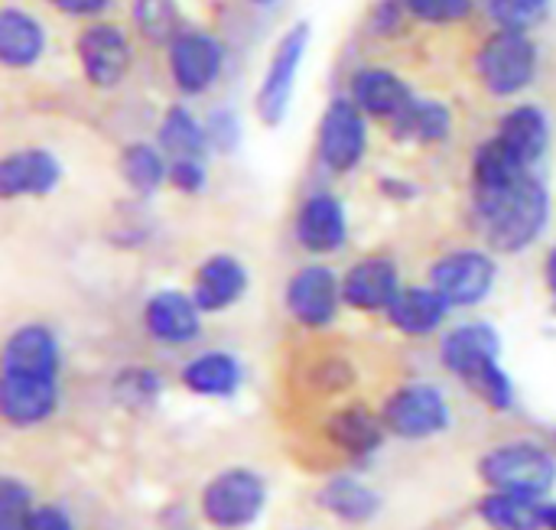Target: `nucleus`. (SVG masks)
Wrapping results in <instances>:
<instances>
[{
	"label": "nucleus",
	"mask_w": 556,
	"mask_h": 530,
	"mask_svg": "<svg viewBox=\"0 0 556 530\" xmlns=\"http://www.w3.org/2000/svg\"><path fill=\"white\" fill-rule=\"evenodd\" d=\"M26 530H75V528H72V518H68L59 505H39V508H33V518H29V528Z\"/></svg>",
	"instance_id": "obj_40"
},
{
	"label": "nucleus",
	"mask_w": 556,
	"mask_h": 530,
	"mask_svg": "<svg viewBox=\"0 0 556 530\" xmlns=\"http://www.w3.org/2000/svg\"><path fill=\"white\" fill-rule=\"evenodd\" d=\"M401 270L391 257H365L342 277V300L358 313H388L401 293Z\"/></svg>",
	"instance_id": "obj_16"
},
{
	"label": "nucleus",
	"mask_w": 556,
	"mask_h": 530,
	"mask_svg": "<svg viewBox=\"0 0 556 530\" xmlns=\"http://www.w3.org/2000/svg\"><path fill=\"white\" fill-rule=\"evenodd\" d=\"M143 326L163 345H192L202 336V310L192 293L156 290L143 306Z\"/></svg>",
	"instance_id": "obj_17"
},
{
	"label": "nucleus",
	"mask_w": 556,
	"mask_h": 530,
	"mask_svg": "<svg viewBox=\"0 0 556 530\" xmlns=\"http://www.w3.org/2000/svg\"><path fill=\"white\" fill-rule=\"evenodd\" d=\"M381 192H384L391 202H410V199L417 195V189H414L407 179H401V176H381Z\"/></svg>",
	"instance_id": "obj_42"
},
{
	"label": "nucleus",
	"mask_w": 556,
	"mask_h": 530,
	"mask_svg": "<svg viewBox=\"0 0 556 530\" xmlns=\"http://www.w3.org/2000/svg\"><path fill=\"white\" fill-rule=\"evenodd\" d=\"M293 235L309 254H336L349 241L345 202L332 192H313L300 202L293 218Z\"/></svg>",
	"instance_id": "obj_14"
},
{
	"label": "nucleus",
	"mask_w": 556,
	"mask_h": 530,
	"mask_svg": "<svg viewBox=\"0 0 556 530\" xmlns=\"http://www.w3.org/2000/svg\"><path fill=\"white\" fill-rule=\"evenodd\" d=\"M528 173L531 169L498 137H489L485 143L476 147V156H472V209L498 199Z\"/></svg>",
	"instance_id": "obj_20"
},
{
	"label": "nucleus",
	"mask_w": 556,
	"mask_h": 530,
	"mask_svg": "<svg viewBox=\"0 0 556 530\" xmlns=\"http://www.w3.org/2000/svg\"><path fill=\"white\" fill-rule=\"evenodd\" d=\"M160 375L153 368H124L114 381V394L127 407H150L160 401Z\"/></svg>",
	"instance_id": "obj_33"
},
{
	"label": "nucleus",
	"mask_w": 556,
	"mask_h": 530,
	"mask_svg": "<svg viewBox=\"0 0 556 530\" xmlns=\"http://www.w3.org/2000/svg\"><path fill=\"white\" fill-rule=\"evenodd\" d=\"M205 140H208V150H215L222 156L235 153L238 143H241V121H238V114L228 111V108H215L205 117Z\"/></svg>",
	"instance_id": "obj_36"
},
{
	"label": "nucleus",
	"mask_w": 556,
	"mask_h": 530,
	"mask_svg": "<svg viewBox=\"0 0 556 530\" xmlns=\"http://www.w3.org/2000/svg\"><path fill=\"white\" fill-rule=\"evenodd\" d=\"M544 277H547V287L554 293V313H556V248L547 254V264H544Z\"/></svg>",
	"instance_id": "obj_43"
},
{
	"label": "nucleus",
	"mask_w": 556,
	"mask_h": 530,
	"mask_svg": "<svg viewBox=\"0 0 556 530\" xmlns=\"http://www.w3.org/2000/svg\"><path fill=\"white\" fill-rule=\"evenodd\" d=\"M502 336L489 323H466L446 332L440 345V362L453 371L485 407L511 411L515 407V384L502 368Z\"/></svg>",
	"instance_id": "obj_2"
},
{
	"label": "nucleus",
	"mask_w": 556,
	"mask_h": 530,
	"mask_svg": "<svg viewBox=\"0 0 556 530\" xmlns=\"http://www.w3.org/2000/svg\"><path fill=\"white\" fill-rule=\"evenodd\" d=\"M495 277H498L495 257L476 248L450 251L430 267V287L450 306H479L495 290Z\"/></svg>",
	"instance_id": "obj_10"
},
{
	"label": "nucleus",
	"mask_w": 556,
	"mask_h": 530,
	"mask_svg": "<svg viewBox=\"0 0 556 530\" xmlns=\"http://www.w3.org/2000/svg\"><path fill=\"white\" fill-rule=\"evenodd\" d=\"M391 134L407 143H443L453 134V111L437 98H414V104L391 124Z\"/></svg>",
	"instance_id": "obj_27"
},
{
	"label": "nucleus",
	"mask_w": 556,
	"mask_h": 530,
	"mask_svg": "<svg viewBox=\"0 0 556 530\" xmlns=\"http://www.w3.org/2000/svg\"><path fill=\"white\" fill-rule=\"evenodd\" d=\"M121 179L137 192V195H153L163 182H169V156L147 140L127 143L117 160Z\"/></svg>",
	"instance_id": "obj_29"
},
{
	"label": "nucleus",
	"mask_w": 556,
	"mask_h": 530,
	"mask_svg": "<svg viewBox=\"0 0 556 530\" xmlns=\"http://www.w3.org/2000/svg\"><path fill=\"white\" fill-rule=\"evenodd\" d=\"M251 274L235 254H212L199 264L192 280V300L202 313H225L248 293Z\"/></svg>",
	"instance_id": "obj_19"
},
{
	"label": "nucleus",
	"mask_w": 556,
	"mask_h": 530,
	"mask_svg": "<svg viewBox=\"0 0 556 530\" xmlns=\"http://www.w3.org/2000/svg\"><path fill=\"white\" fill-rule=\"evenodd\" d=\"M130 16H134L137 33L150 46H166L169 49L186 33L182 10H179L176 0H134Z\"/></svg>",
	"instance_id": "obj_31"
},
{
	"label": "nucleus",
	"mask_w": 556,
	"mask_h": 530,
	"mask_svg": "<svg viewBox=\"0 0 556 530\" xmlns=\"http://www.w3.org/2000/svg\"><path fill=\"white\" fill-rule=\"evenodd\" d=\"M410 16L427 26H450L472 13V0H404Z\"/></svg>",
	"instance_id": "obj_35"
},
{
	"label": "nucleus",
	"mask_w": 556,
	"mask_h": 530,
	"mask_svg": "<svg viewBox=\"0 0 556 530\" xmlns=\"http://www.w3.org/2000/svg\"><path fill=\"white\" fill-rule=\"evenodd\" d=\"M169 75L182 94H205L225 68V42L205 29H186L169 46Z\"/></svg>",
	"instance_id": "obj_13"
},
{
	"label": "nucleus",
	"mask_w": 556,
	"mask_h": 530,
	"mask_svg": "<svg viewBox=\"0 0 556 530\" xmlns=\"http://www.w3.org/2000/svg\"><path fill=\"white\" fill-rule=\"evenodd\" d=\"M62 349L49 326H16L0 352V417L16 427H39L59 411Z\"/></svg>",
	"instance_id": "obj_1"
},
{
	"label": "nucleus",
	"mask_w": 556,
	"mask_h": 530,
	"mask_svg": "<svg viewBox=\"0 0 556 530\" xmlns=\"http://www.w3.org/2000/svg\"><path fill=\"white\" fill-rule=\"evenodd\" d=\"M62 182V163L46 147H23L0 160V199H39Z\"/></svg>",
	"instance_id": "obj_15"
},
{
	"label": "nucleus",
	"mask_w": 556,
	"mask_h": 530,
	"mask_svg": "<svg viewBox=\"0 0 556 530\" xmlns=\"http://www.w3.org/2000/svg\"><path fill=\"white\" fill-rule=\"evenodd\" d=\"M267 508V482L254 469H225L199 495V512L215 530L251 528Z\"/></svg>",
	"instance_id": "obj_5"
},
{
	"label": "nucleus",
	"mask_w": 556,
	"mask_h": 530,
	"mask_svg": "<svg viewBox=\"0 0 556 530\" xmlns=\"http://www.w3.org/2000/svg\"><path fill=\"white\" fill-rule=\"evenodd\" d=\"M287 310L306 329H326L336 323L342 300V280L326 264L300 267L287 283Z\"/></svg>",
	"instance_id": "obj_12"
},
{
	"label": "nucleus",
	"mask_w": 556,
	"mask_h": 530,
	"mask_svg": "<svg viewBox=\"0 0 556 530\" xmlns=\"http://www.w3.org/2000/svg\"><path fill=\"white\" fill-rule=\"evenodd\" d=\"M476 218L492 251L498 254L528 251L551 222V192L534 173H528L498 199L476 205Z\"/></svg>",
	"instance_id": "obj_3"
},
{
	"label": "nucleus",
	"mask_w": 556,
	"mask_h": 530,
	"mask_svg": "<svg viewBox=\"0 0 556 530\" xmlns=\"http://www.w3.org/2000/svg\"><path fill=\"white\" fill-rule=\"evenodd\" d=\"M495 137L531 169L551 150V121L538 104H515L502 114Z\"/></svg>",
	"instance_id": "obj_21"
},
{
	"label": "nucleus",
	"mask_w": 556,
	"mask_h": 530,
	"mask_svg": "<svg viewBox=\"0 0 556 530\" xmlns=\"http://www.w3.org/2000/svg\"><path fill=\"white\" fill-rule=\"evenodd\" d=\"M205 182H208L205 160H169V186L173 189L195 195L205 189Z\"/></svg>",
	"instance_id": "obj_38"
},
{
	"label": "nucleus",
	"mask_w": 556,
	"mask_h": 530,
	"mask_svg": "<svg viewBox=\"0 0 556 530\" xmlns=\"http://www.w3.org/2000/svg\"><path fill=\"white\" fill-rule=\"evenodd\" d=\"M316 502L323 512L345 525H368L381 515V495L355 476H332L319 489Z\"/></svg>",
	"instance_id": "obj_25"
},
{
	"label": "nucleus",
	"mask_w": 556,
	"mask_h": 530,
	"mask_svg": "<svg viewBox=\"0 0 556 530\" xmlns=\"http://www.w3.org/2000/svg\"><path fill=\"white\" fill-rule=\"evenodd\" d=\"M554 10V0H489V13L498 23V29H518L531 33L541 26Z\"/></svg>",
	"instance_id": "obj_32"
},
{
	"label": "nucleus",
	"mask_w": 556,
	"mask_h": 530,
	"mask_svg": "<svg viewBox=\"0 0 556 530\" xmlns=\"http://www.w3.org/2000/svg\"><path fill=\"white\" fill-rule=\"evenodd\" d=\"M368 153V114L352 101V98H332L319 117V134H316V156L319 163L345 176L362 166Z\"/></svg>",
	"instance_id": "obj_8"
},
{
	"label": "nucleus",
	"mask_w": 556,
	"mask_h": 530,
	"mask_svg": "<svg viewBox=\"0 0 556 530\" xmlns=\"http://www.w3.org/2000/svg\"><path fill=\"white\" fill-rule=\"evenodd\" d=\"M309 39H313V29L306 20H296L274 46V55L267 62V72L257 85V94H254V111L257 117L267 124V127H277L287 111H290V101H293V88H296V75H300V65L306 59V49H309Z\"/></svg>",
	"instance_id": "obj_7"
},
{
	"label": "nucleus",
	"mask_w": 556,
	"mask_h": 530,
	"mask_svg": "<svg viewBox=\"0 0 556 530\" xmlns=\"http://www.w3.org/2000/svg\"><path fill=\"white\" fill-rule=\"evenodd\" d=\"M479 518L492 530H547L544 502L511 492H489L479 502Z\"/></svg>",
	"instance_id": "obj_30"
},
{
	"label": "nucleus",
	"mask_w": 556,
	"mask_h": 530,
	"mask_svg": "<svg viewBox=\"0 0 556 530\" xmlns=\"http://www.w3.org/2000/svg\"><path fill=\"white\" fill-rule=\"evenodd\" d=\"M75 55H78L85 81L101 88V91L117 88L127 78L130 65H134L130 39L114 23H91V26H85L81 36L75 39Z\"/></svg>",
	"instance_id": "obj_11"
},
{
	"label": "nucleus",
	"mask_w": 556,
	"mask_h": 530,
	"mask_svg": "<svg viewBox=\"0 0 556 530\" xmlns=\"http://www.w3.org/2000/svg\"><path fill=\"white\" fill-rule=\"evenodd\" d=\"M479 476L492 492L544 499L556 485V456L547 446L531 440L505 443L482 456Z\"/></svg>",
	"instance_id": "obj_4"
},
{
	"label": "nucleus",
	"mask_w": 556,
	"mask_h": 530,
	"mask_svg": "<svg viewBox=\"0 0 556 530\" xmlns=\"http://www.w3.org/2000/svg\"><path fill=\"white\" fill-rule=\"evenodd\" d=\"M46 52V29L42 23L20 10L3 7L0 10V62L7 68H33Z\"/></svg>",
	"instance_id": "obj_24"
},
{
	"label": "nucleus",
	"mask_w": 556,
	"mask_h": 530,
	"mask_svg": "<svg viewBox=\"0 0 556 530\" xmlns=\"http://www.w3.org/2000/svg\"><path fill=\"white\" fill-rule=\"evenodd\" d=\"M156 140H160V150L169 160H205V150H208L205 124L195 121V114L186 104L166 108Z\"/></svg>",
	"instance_id": "obj_28"
},
{
	"label": "nucleus",
	"mask_w": 556,
	"mask_h": 530,
	"mask_svg": "<svg viewBox=\"0 0 556 530\" xmlns=\"http://www.w3.org/2000/svg\"><path fill=\"white\" fill-rule=\"evenodd\" d=\"M326 437L336 450H342L352 459H368L384 446L388 427L384 417L371 414L368 407H342L329 417L326 424Z\"/></svg>",
	"instance_id": "obj_22"
},
{
	"label": "nucleus",
	"mask_w": 556,
	"mask_h": 530,
	"mask_svg": "<svg viewBox=\"0 0 556 530\" xmlns=\"http://www.w3.org/2000/svg\"><path fill=\"white\" fill-rule=\"evenodd\" d=\"M476 72L489 94L515 98L538 75V42L531 33L495 29L476 55Z\"/></svg>",
	"instance_id": "obj_6"
},
{
	"label": "nucleus",
	"mask_w": 556,
	"mask_h": 530,
	"mask_svg": "<svg viewBox=\"0 0 556 530\" xmlns=\"http://www.w3.org/2000/svg\"><path fill=\"white\" fill-rule=\"evenodd\" d=\"M410 16L407 3L404 0H378L368 13V29L375 36H397L404 29V20Z\"/></svg>",
	"instance_id": "obj_37"
},
{
	"label": "nucleus",
	"mask_w": 556,
	"mask_h": 530,
	"mask_svg": "<svg viewBox=\"0 0 556 530\" xmlns=\"http://www.w3.org/2000/svg\"><path fill=\"white\" fill-rule=\"evenodd\" d=\"M384 427L391 437L401 440H430L450 430V401L440 388L433 384H404L384 401Z\"/></svg>",
	"instance_id": "obj_9"
},
{
	"label": "nucleus",
	"mask_w": 556,
	"mask_h": 530,
	"mask_svg": "<svg viewBox=\"0 0 556 530\" xmlns=\"http://www.w3.org/2000/svg\"><path fill=\"white\" fill-rule=\"evenodd\" d=\"M49 3L65 16H98L108 10L111 0H49Z\"/></svg>",
	"instance_id": "obj_41"
},
{
	"label": "nucleus",
	"mask_w": 556,
	"mask_h": 530,
	"mask_svg": "<svg viewBox=\"0 0 556 530\" xmlns=\"http://www.w3.org/2000/svg\"><path fill=\"white\" fill-rule=\"evenodd\" d=\"M248 3H254V7H274L277 0H248Z\"/></svg>",
	"instance_id": "obj_45"
},
{
	"label": "nucleus",
	"mask_w": 556,
	"mask_h": 530,
	"mask_svg": "<svg viewBox=\"0 0 556 530\" xmlns=\"http://www.w3.org/2000/svg\"><path fill=\"white\" fill-rule=\"evenodd\" d=\"M544 528L556 530V502H547V505H544Z\"/></svg>",
	"instance_id": "obj_44"
},
{
	"label": "nucleus",
	"mask_w": 556,
	"mask_h": 530,
	"mask_svg": "<svg viewBox=\"0 0 556 530\" xmlns=\"http://www.w3.org/2000/svg\"><path fill=\"white\" fill-rule=\"evenodd\" d=\"M450 310L453 306L433 287H404L397 300L391 303L388 319L397 332L424 339V336H433L446 323Z\"/></svg>",
	"instance_id": "obj_23"
},
{
	"label": "nucleus",
	"mask_w": 556,
	"mask_h": 530,
	"mask_svg": "<svg viewBox=\"0 0 556 530\" xmlns=\"http://www.w3.org/2000/svg\"><path fill=\"white\" fill-rule=\"evenodd\" d=\"M313 381L323 384L326 391H345L349 384H355V368L349 362H342V358H332V362H326V365L316 368V378Z\"/></svg>",
	"instance_id": "obj_39"
},
{
	"label": "nucleus",
	"mask_w": 556,
	"mask_h": 530,
	"mask_svg": "<svg viewBox=\"0 0 556 530\" xmlns=\"http://www.w3.org/2000/svg\"><path fill=\"white\" fill-rule=\"evenodd\" d=\"M33 495L23 482L3 479L0 482V530H26L33 518Z\"/></svg>",
	"instance_id": "obj_34"
},
{
	"label": "nucleus",
	"mask_w": 556,
	"mask_h": 530,
	"mask_svg": "<svg viewBox=\"0 0 556 530\" xmlns=\"http://www.w3.org/2000/svg\"><path fill=\"white\" fill-rule=\"evenodd\" d=\"M349 98L368 114V117H378V121H388L394 124L410 104H414V91L410 85L384 68V65H365L352 75L349 81Z\"/></svg>",
	"instance_id": "obj_18"
},
{
	"label": "nucleus",
	"mask_w": 556,
	"mask_h": 530,
	"mask_svg": "<svg viewBox=\"0 0 556 530\" xmlns=\"http://www.w3.org/2000/svg\"><path fill=\"white\" fill-rule=\"evenodd\" d=\"M182 384L195 394V398H215V401H225V398H235L241 381H244V371H241V362L228 352H205V355H195L186 368H182Z\"/></svg>",
	"instance_id": "obj_26"
}]
</instances>
